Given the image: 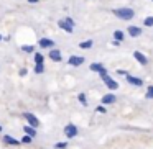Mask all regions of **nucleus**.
Here are the masks:
<instances>
[{
	"instance_id": "33",
	"label": "nucleus",
	"mask_w": 153,
	"mask_h": 149,
	"mask_svg": "<svg viewBox=\"0 0 153 149\" xmlns=\"http://www.w3.org/2000/svg\"><path fill=\"white\" fill-rule=\"evenodd\" d=\"M2 131H4V128H2V125H0V133H2Z\"/></svg>"
},
{
	"instance_id": "20",
	"label": "nucleus",
	"mask_w": 153,
	"mask_h": 149,
	"mask_svg": "<svg viewBox=\"0 0 153 149\" xmlns=\"http://www.w3.org/2000/svg\"><path fill=\"white\" fill-rule=\"evenodd\" d=\"M77 100H79V103L82 106H87V97H86V93H84V92L77 93Z\"/></svg>"
},
{
	"instance_id": "13",
	"label": "nucleus",
	"mask_w": 153,
	"mask_h": 149,
	"mask_svg": "<svg viewBox=\"0 0 153 149\" xmlns=\"http://www.w3.org/2000/svg\"><path fill=\"white\" fill-rule=\"evenodd\" d=\"M58 28H61L63 31H66V33H74V28L73 26H69V25L64 21V18H61V20H58Z\"/></svg>"
},
{
	"instance_id": "1",
	"label": "nucleus",
	"mask_w": 153,
	"mask_h": 149,
	"mask_svg": "<svg viewBox=\"0 0 153 149\" xmlns=\"http://www.w3.org/2000/svg\"><path fill=\"white\" fill-rule=\"evenodd\" d=\"M112 15L117 17L119 20H123V21H130L135 18V10L130 7H120V8H114L112 10Z\"/></svg>"
},
{
	"instance_id": "16",
	"label": "nucleus",
	"mask_w": 153,
	"mask_h": 149,
	"mask_svg": "<svg viewBox=\"0 0 153 149\" xmlns=\"http://www.w3.org/2000/svg\"><path fill=\"white\" fill-rule=\"evenodd\" d=\"M45 54H41V53H38V51H35L33 53V61H35V64H45Z\"/></svg>"
},
{
	"instance_id": "34",
	"label": "nucleus",
	"mask_w": 153,
	"mask_h": 149,
	"mask_svg": "<svg viewBox=\"0 0 153 149\" xmlns=\"http://www.w3.org/2000/svg\"><path fill=\"white\" fill-rule=\"evenodd\" d=\"M152 2H153V0H152Z\"/></svg>"
},
{
	"instance_id": "7",
	"label": "nucleus",
	"mask_w": 153,
	"mask_h": 149,
	"mask_svg": "<svg viewBox=\"0 0 153 149\" xmlns=\"http://www.w3.org/2000/svg\"><path fill=\"white\" fill-rule=\"evenodd\" d=\"M48 57H50L53 62H61V61H63V53H61L58 48H53V49H50V53H48Z\"/></svg>"
},
{
	"instance_id": "19",
	"label": "nucleus",
	"mask_w": 153,
	"mask_h": 149,
	"mask_svg": "<svg viewBox=\"0 0 153 149\" xmlns=\"http://www.w3.org/2000/svg\"><path fill=\"white\" fill-rule=\"evenodd\" d=\"M23 53H28V54H33L35 53V46L33 44H22V48H20Z\"/></svg>"
},
{
	"instance_id": "27",
	"label": "nucleus",
	"mask_w": 153,
	"mask_h": 149,
	"mask_svg": "<svg viewBox=\"0 0 153 149\" xmlns=\"http://www.w3.org/2000/svg\"><path fill=\"white\" fill-rule=\"evenodd\" d=\"M96 112L97 113H107V108H105V105H99V106H96Z\"/></svg>"
},
{
	"instance_id": "11",
	"label": "nucleus",
	"mask_w": 153,
	"mask_h": 149,
	"mask_svg": "<svg viewBox=\"0 0 153 149\" xmlns=\"http://www.w3.org/2000/svg\"><path fill=\"white\" fill-rule=\"evenodd\" d=\"M133 57H135V61L140 66H146V64H148V57L143 53H140V51H133Z\"/></svg>"
},
{
	"instance_id": "32",
	"label": "nucleus",
	"mask_w": 153,
	"mask_h": 149,
	"mask_svg": "<svg viewBox=\"0 0 153 149\" xmlns=\"http://www.w3.org/2000/svg\"><path fill=\"white\" fill-rule=\"evenodd\" d=\"M2 41H5V38L2 36V34H0V43H2Z\"/></svg>"
},
{
	"instance_id": "30",
	"label": "nucleus",
	"mask_w": 153,
	"mask_h": 149,
	"mask_svg": "<svg viewBox=\"0 0 153 149\" xmlns=\"http://www.w3.org/2000/svg\"><path fill=\"white\" fill-rule=\"evenodd\" d=\"M27 2H28V4H30V5H36L38 2H40V0H27Z\"/></svg>"
},
{
	"instance_id": "17",
	"label": "nucleus",
	"mask_w": 153,
	"mask_h": 149,
	"mask_svg": "<svg viewBox=\"0 0 153 149\" xmlns=\"http://www.w3.org/2000/svg\"><path fill=\"white\" fill-rule=\"evenodd\" d=\"M77 46L81 48V49H91V48L94 46V40H86V41H81Z\"/></svg>"
},
{
	"instance_id": "31",
	"label": "nucleus",
	"mask_w": 153,
	"mask_h": 149,
	"mask_svg": "<svg viewBox=\"0 0 153 149\" xmlns=\"http://www.w3.org/2000/svg\"><path fill=\"white\" fill-rule=\"evenodd\" d=\"M112 44H114V46H120V41H115V40H112Z\"/></svg>"
},
{
	"instance_id": "12",
	"label": "nucleus",
	"mask_w": 153,
	"mask_h": 149,
	"mask_svg": "<svg viewBox=\"0 0 153 149\" xmlns=\"http://www.w3.org/2000/svg\"><path fill=\"white\" fill-rule=\"evenodd\" d=\"M115 102H117V97L114 95V93H105V95L100 98V103H102V105H114Z\"/></svg>"
},
{
	"instance_id": "23",
	"label": "nucleus",
	"mask_w": 153,
	"mask_h": 149,
	"mask_svg": "<svg viewBox=\"0 0 153 149\" xmlns=\"http://www.w3.org/2000/svg\"><path fill=\"white\" fill-rule=\"evenodd\" d=\"M68 146H69V144H68V141H59V142H54L53 148L54 149H66Z\"/></svg>"
},
{
	"instance_id": "21",
	"label": "nucleus",
	"mask_w": 153,
	"mask_h": 149,
	"mask_svg": "<svg viewBox=\"0 0 153 149\" xmlns=\"http://www.w3.org/2000/svg\"><path fill=\"white\" fill-rule=\"evenodd\" d=\"M143 26L153 28V15H150V17H146L145 20H143Z\"/></svg>"
},
{
	"instance_id": "15",
	"label": "nucleus",
	"mask_w": 153,
	"mask_h": 149,
	"mask_svg": "<svg viewBox=\"0 0 153 149\" xmlns=\"http://www.w3.org/2000/svg\"><path fill=\"white\" fill-rule=\"evenodd\" d=\"M89 69L92 70V72H97V74H99V72H102L104 69H107V67L104 66L102 62H92V64L89 66Z\"/></svg>"
},
{
	"instance_id": "25",
	"label": "nucleus",
	"mask_w": 153,
	"mask_h": 149,
	"mask_svg": "<svg viewBox=\"0 0 153 149\" xmlns=\"http://www.w3.org/2000/svg\"><path fill=\"white\" fill-rule=\"evenodd\" d=\"M145 98H148V100L153 98V85H148V89H146V93H145Z\"/></svg>"
},
{
	"instance_id": "10",
	"label": "nucleus",
	"mask_w": 153,
	"mask_h": 149,
	"mask_svg": "<svg viewBox=\"0 0 153 149\" xmlns=\"http://www.w3.org/2000/svg\"><path fill=\"white\" fill-rule=\"evenodd\" d=\"M127 33H128V36H132V38H138L140 34L143 33V30L140 26H137V25H130V26H127Z\"/></svg>"
},
{
	"instance_id": "18",
	"label": "nucleus",
	"mask_w": 153,
	"mask_h": 149,
	"mask_svg": "<svg viewBox=\"0 0 153 149\" xmlns=\"http://www.w3.org/2000/svg\"><path fill=\"white\" fill-rule=\"evenodd\" d=\"M114 40L122 43V41L125 40V33H123V31H120V30H115V31H114Z\"/></svg>"
},
{
	"instance_id": "9",
	"label": "nucleus",
	"mask_w": 153,
	"mask_h": 149,
	"mask_svg": "<svg viewBox=\"0 0 153 149\" xmlns=\"http://www.w3.org/2000/svg\"><path fill=\"white\" fill-rule=\"evenodd\" d=\"M125 80L130 84V85H133V87H142V85H143V79L135 77V76H132V74H127V76H125Z\"/></svg>"
},
{
	"instance_id": "28",
	"label": "nucleus",
	"mask_w": 153,
	"mask_h": 149,
	"mask_svg": "<svg viewBox=\"0 0 153 149\" xmlns=\"http://www.w3.org/2000/svg\"><path fill=\"white\" fill-rule=\"evenodd\" d=\"M27 74H28V70L25 69V67H22V69L18 70V76H20V77H25V76H27Z\"/></svg>"
},
{
	"instance_id": "5",
	"label": "nucleus",
	"mask_w": 153,
	"mask_h": 149,
	"mask_svg": "<svg viewBox=\"0 0 153 149\" xmlns=\"http://www.w3.org/2000/svg\"><path fill=\"white\" fill-rule=\"evenodd\" d=\"M38 46L41 48V49H53V48H56V43H54L51 38H40L38 40Z\"/></svg>"
},
{
	"instance_id": "2",
	"label": "nucleus",
	"mask_w": 153,
	"mask_h": 149,
	"mask_svg": "<svg viewBox=\"0 0 153 149\" xmlns=\"http://www.w3.org/2000/svg\"><path fill=\"white\" fill-rule=\"evenodd\" d=\"M99 77H100V80H102L104 84H105V87L109 90H117L119 89V82H117V80H114L112 77L109 76V72H107V69H104L102 72H99Z\"/></svg>"
},
{
	"instance_id": "14",
	"label": "nucleus",
	"mask_w": 153,
	"mask_h": 149,
	"mask_svg": "<svg viewBox=\"0 0 153 149\" xmlns=\"http://www.w3.org/2000/svg\"><path fill=\"white\" fill-rule=\"evenodd\" d=\"M23 133L25 134H28V136H31V138H36V134H38V131H36V128H33V126H30V125H25L23 126Z\"/></svg>"
},
{
	"instance_id": "4",
	"label": "nucleus",
	"mask_w": 153,
	"mask_h": 149,
	"mask_svg": "<svg viewBox=\"0 0 153 149\" xmlns=\"http://www.w3.org/2000/svg\"><path fill=\"white\" fill-rule=\"evenodd\" d=\"M23 118L27 120V125L33 126V128H38V126L41 125V121L38 120V116L35 115V113H31V112H25L23 113Z\"/></svg>"
},
{
	"instance_id": "24",
	"label": "nucleus",
	"mask_w": 153,
	"mask_h": 149,
	"mask_svg": "<svg viewBox=\"0 0 153 149\" xmlns=\"http://www.w3.org/2000/svg\"><path fill=\"white\" fill-rule=\"evenodd\" d=\"M20 142H22V144H31V142H33V138L28 136V134H23V138L20 139Z\"/></svg>"
},
{
	"instance_id": "3",
	"label": "nucleus",
	"mask_w": 153,
	"mask_h": 149,
	"mask_svg": "<svg viewBox=\"0 0 153 149\" xmlns=\"http://www.w3.org/2000/svg\"><path fill=\"white\" fill-rule=\"evenodd\" d=\"M63 133H64V136H66L68 139H73V138H76V136L79 134V129H77V126L74 125V123H68V125L64 126Z\"/></svg>"
},
{
	"instance_id": "26",
	"label": "nucleus",
	"mask_w": 153,
	"mask_h": 149,
	"mask_svg": "<svg viewBox=\"0 0 153 149\" xmlns=\"http://www.w3.org/2000/svg\"><path fill=\"white\" fill-rule=\"evenodd\" d=\"M64 21H66V23H68V25H69V26H73V28H74V26H76V21H74V20H73V18H71V17H69V15H66V17H64Z\"/></svg>"
},
{
	"instance_id": "8",
	"label": "nucleus",
	"mask_w": 153,
	"mask_h": 149,
	"mask_svg": "<svg viewBox=\"0 0 153 149\" xmlns=\"http://www.w3.org/2000/svg\"><path fill=\"white\" fill-rule=\"evenodd\" d=\"M2 142H4L5 146H20L22 144L20 139L13 138V136H10V134H4V136H2Z\"/></svg>"
},
{
	"instance_id": "22",
	"label": "nucleus",
	"mask_w": 153,
	"mask_h": 149,
	"mask_svg": "<svg viewBox=\"0 0 153 149\" xmlns=\"http://www.w3.org/2000/svg\"><path fill=\"white\" fill-rule=\"evenodd\" d=\"M35 74H38V76H40V74H45V64H35Z\"/></svg>"
},
{
	"instance_id": "6",
	"label": "nucleus",
	"mask_w": 153,
	"mask_h": 149,
	"mask_svg": "<svg viewBox=\"0 0 153 149\" xmlns=\"http://www.w3.org/2000/svg\"><path fill=\"white\" fill-rule=\"evenodd\" d=\"M84 62H86V59H84L82 56H76V54H73V56L68 57V64H69L71 67H81Z\"/></svg>"
},
{
	"instance_id": "29",
	"label": "nucleus",
	"mask_w": 153,
	"mask_h": 149,
	"mask_svg": "<svg viewBox=\"0 0 153 149\" xmlns=\"http://www.w3.org/2000/svg\"><path fill=\"white\" fill-rule=\"evenodd\" d=\"M117 74H119V76H127L128 72H127V70H122V69H119V70H117Z\"/></svg>"
}]
</instances>
